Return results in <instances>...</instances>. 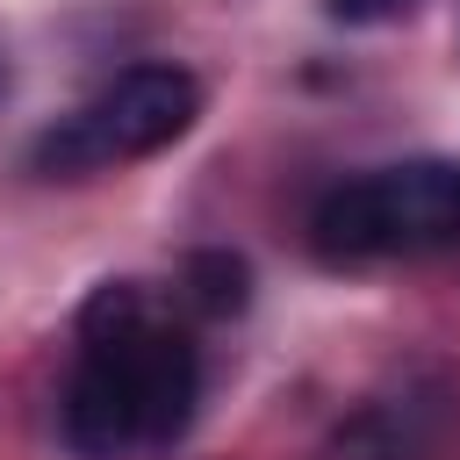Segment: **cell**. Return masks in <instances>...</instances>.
Here are the masks:
<instances>
[{
    "mask_svg": "<svg viewBox=\"0 0 460 460\" xmlns=\"http://www.w3.org/2000/svg\"><path fill=\"white\" fill-rule=\"evenodd\" d=\"M201 402V352L165 323L137 280H101L79 309V359L65 381V446L115 460L129 446H172Z\"/></svg>",
    "mask_w": 460,
    "mask_h": 460,
    "instance_id": "1",
    "label": "cell"
},
{
    "mask_svg": "<svg viewBox=\"0 0 460 460\" xmlns=\"http://www.w3.org/2000/svg\"><path fill=\"white\" fill-rule=\"evenodd\" d=\"M460 237V158H402L338 180L309 208V244L323 266L417 259Z\"/></svg>",
    "mask_w": 460,
    "mask_h": 460,
    "instance_id": "2",
    "label": "cell"
},
{
    "mask_svg": "<svg viewBox=\"0 0 460 460\" xmlns=\"http://www.w3.org/2000/svg\"><path fill=\"white\" fill-rule=\"evenodd\" d=\"M201 115V86L180 65H129L115 72L101 93H86L72 115H58L36 144H29V172L43 180H86L129 158H151L165 144H180Z\"/></svg>",
    "mask_w": 460,
    "mask_h": 460,
    "instance_id": "3",
    "label": "cell"
},
{
    "mask_svg": "<svg viewBox=\"0 0 460 460\" xmlns=\"http://www.w3.org/2000/svg\"><path fill=\"white\" fill-rule=\"evenodd\" d=\"M180 295H187V309H201V316H237V309L252 302V266H244L237 252H194V259L180 266Z\"/></svg>",
    "mask_w": 460,
    "mask_h": 460,
    "instance_id": "4",
    "label": "cell"
},
{
    "mask_svg": "<svg viewBox=\"0 0 460 460\" xmlns=\"http://www.w3.org/2000/svg\"><path fill=\"white\" fill-rule=\"evenodd\" d=\"M331 7V22H352V29H367V22H395L402 7H417V0H323Z\"/></svg>",
    "mask_w": 460,
    "mask_h": 460,
    "instance_id": "5",
    "label": "cell"
},
{
    "mask_svg": "<svg viewBox=\"0 0 460 460\" xmlns=\"http://www.w3.org/2000/svg\"><path fill=\"white\" fill-rule=\"evenodd\" d=\"M0 93H7V58H0Z\"/></svg>",
    "mask_w": 460,
    "mask_h": 460,
    "instance_id": "6",
    "label": "cell"
}]
</instances>
